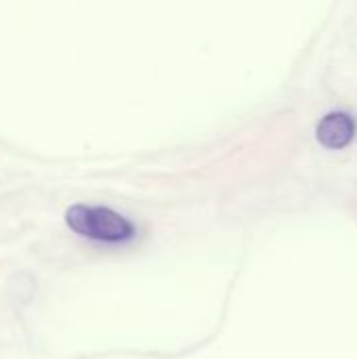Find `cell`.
<instances>
[{"label":"cell","mask_w":357,"mask_h":359,"mask_svg":"<svg viewBox=\"0 0 357 359\" xmlns=\"http://www.w3.org/2000/svg\"><path fill=\"white\" fill-rule=\"evenodd\" d=\"M353 135H356V122L349 114L343 111L328 114L318 124V141L328 149H341L349 145Z\"/></svg>","instance_id":"obj_2"},{"label":"cell","mask_w":357,"mask_h":359,"mask_svg":"<svg viewBox=\"0 0 357 359\" xmlns=\"http://www.w3.org/2000/svg\"><path fill=\"white\" fill-rule=\"evenodd\" d=\"M65 221L78 236L101 244H124L135 236V225L105 206L76 204L67 210Z\"/></svg>","instance_id":"obj_1"}]
</instances>
